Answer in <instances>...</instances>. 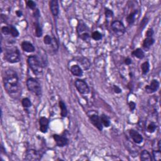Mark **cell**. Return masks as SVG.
<instances>
[{"mask_svg": "<svg viewBox=\"0 0 161 161\" xmlns=\"http://www.w3.org/2000/svg\"><path fill=\"white\" fill-rule=\"evenodd\" d=\"M100 119L104 126L109 127L110 126V120L108 116L105 115V114H102L100 116Z\"/></svg>", "mask_w": 161, "mask_h": 161, "instance_id": "cell-24", "label": "cell"}, {"mask_svg": "<svg viewBox=\"0 0 161 161\" xmlns=\"http://www.w3.org/2000/svg\"><path fill=\"white\" fill-rule=\"evenodd\" d=\"M157 129V125L154 123H150L149 125L147 126V131L150 133H152L155 132Z\"/></svg>", "mask_w": 161, "mask_h": 161, "instance_id": "cell-31", "label": "cell"}, {"mask_svg": "<svg viewBox=\"0 0 161 161\" xmlns=\"http://www.w3.org/2000/svg\"><path fill=\"white\" fill-rule=\"evenodd\" d=\"M154 42H155V40L153 37H146L143 41V48L145 50H149L150 47L154 44Z\"/></svg>", "mask_w": 161, "mask_h": 161, "instance_id": "cell-18", "label": "cell"}, {"mask_svg": "<svg viewBox=\"0 0 161 161\" xmlns=\"http://www.w3.org/2000/svg\"><path fill=\"white\" fill-rule=\"evenodd\" d=\"M52 38L49 35H47L44 37L43 38V42H44L45 44L46 45H50L52 43Z\"/></svg>", "mask_w": 161, "mask_h": 161, "instance_id": "cell-34", "label": "cell"}, {"mask_svg": "<svg viewBox=\"0 0 161 161\" xmlns=\"http://www.w3.org/2000/svg\"><path fill=\"white\" fill-rule=\"evenodd\" d=\"M59 106L60 109V115H61L62 118H66V117L68 116V112L65 103L63 101L60 100L59 102Z\"/></svg>", "mask_w": 161, "mask_h": 161, "instance_id": "cell-19", "label": "cell"}, {"mask_svg": "<svg viewBox=\"0 0 161 161\" xmlns=\"http://www.w3.org/2000/svg\"><path fill=\"white\" fill-rule=\"evenodd\" d=\"M4 59L9 63H17L19 62L21 59V53L17 47L7 49L5 52Z\"/></svg>", "mask_w": 161, "mask_h": 161, "instance_id": "cell-3", "label": "cell"}, {"mask_svg": "<svg viewBox=\"0 0 161 161\" xmlns=\"http://www.w3.org/2000/svg\"><path fill=\"white\" fill-rule=\"evenodd\" d=\"M111 28L114 33L117 36H122L125 34L126 31L125 25L119 20H115V21L112 22V24H111Z\"/></svg>", "mask_w": 161, "mask_h": 161, "instance_id": "cell-6", "label": "cell"}, {"mask_svg": "<svg viewBox=\"0 0 161 161\" xmlns=\"http://www.w3.org/2000/svg\"><path fill=\"white\" fill-rule=\"evenodd\" d=\"M9 26H10V35H11L13 37H14V38L18 37L20 35V33L18 32V30H17V28L12 25H10Z\"/></svg>", "mask_w": 161, "mask_h": 161, "instance_id": "cell-27", "label": "cell"}, {"mask_svg": "<svg viewBox=\"0 0 161 161\" xmlns=\"http://www.w3.org/2000/svg\"><path fill=\"white\" fill-rule=\"evenodd\" d=\"M1 32L5 35H10V26H5L1 28Z\"/></svg>", "mask_w": 161, "mask_h": 161, "instance_id": "cell-35", "label": "cell"}, {"mask_svg": "<svg viewBox=\"0 0 161 161\" xmlns=\"http://www.w3.org/2000/svg\"><path fill=\"white\" fill-rule=\"evenodd\" d=\"M132 54L134 57H135L138 58L139 59H143L144 58V57H145V53H144L143 50L140 48L134 50L132 52Z\"/></svg>", "mask_w": 161, "mask_h": 161, "instance_id": "cell-21", "label": "cell"}, {"mask_svg": "<svg viewBox=\"0 0 161 161\" xmlns=\"http://www.w3.org/2000/svg\"><path fill=\"white\" fill-rule=\"evenodd\" d=\"M49 7L53 16H57L59 13V2L57 0H52L49 2Z\"/></svg>", "mask_w": 161, "mask_h": 161, "instance_id": "cell-13", "label": "cell"}, {"mask_svg": "<svg viewBox=\"0 0 161 161\" xmlns=\"http://www.w3.org/2000/svg\"><path fill=\"white\" fill-rule=\"evenodd\" d=\"M140 160L142 161H151L152 160V157L148 150H143L140 153Z\"/></svg>", "mask_w": 161, "mask_h": 161, "instance_id": "cell-20", "label": "cell"}, {"mask_svg": "<svg viewBox=\"0 0 161 161\" xmlns=\"http://www.w3.org/2000/svg\"><path fill=\"white\" fill-rule=\"evenodd\" d=\"M89 120L93 125L99 131L103 130V125L101 123V121L100 117L98 115H96V114H93V115L89 116Z\"/></svg>", "mask_w": 161, "mask_h": 161, "instance_id": "cell-9", "label": "cell"}, {"mask_svg": "<svg viewBox=\"0 0 161 161\" xmlns=\"http://www.w3.org/2000/svg\"><path fill=\"white\" fill-rule=\"evenodd\" d=\"M137 14V10H135L133 12L130 13V14L126 16V22H128L129 25H132L135 22L136 15Z\"/></svg>", "mask_w": 161, "mask_h": 161, "instance_id": "cell-23", "label": "cell"}, {"mask_svg": "<svg viewBox=\"0 0 161 161\" xmlns=\"http://www.w3.org/2000/svg\"><path fill=\"white\" fill-rule=\"evenodd\" d=\"M77 61H78L80 65H81L82 68L87 70H88L90 67H91V63L89 62V60L86 58V57H79L78 59H77Z\"/></svg>", "mask_w": 161, "mask_h": 161, "instance_id": "cell-17", "label": "cell"}, {"mask_svg": "<svg viewBox=\"0 0 161 161\" xmlns=\"http://www.w3.org/2000/svg\"><path fill=\"white\" fill-rule=\"evenodd\" d=\"M153 35H154V30L152 28H149L147 30V31L145 33L146 37H152Z\"/></svg>", "mask_w": 161, "mask_h": 161, "instance_id": "cell-36", "label": "cell"}, {"mask_svg": "<svg viewBox=\"0 0 161 161\" xmlns=\"http://www.w3.org/2000/svg\"><path fill=\"white\" fill-rule=\"evenodd\" d=\"M152 156L154 160H160L161 159V152L160 150H153Z\"/></svg>", "mask_w": 161, "mask_h": 161, "instance_id": "cell-29", "label": "cell"}, {"mask_svg": "<svg viewBox=\"0 0 161 161\" xmlns=\"http://www.w3.org/2000/svg\"><path fill=\"white\" fill-rule=\"evenodd\" d=\"M21 47L22 49L26 52L28 53H31L35 51V47L31 42H28V41H23L21 43Z\"/></svg>", "mask_w": 161, "mask_h": 161, "instance_id": "cell-15", "label": "cell"}, {"mask_svg": "<svg viewBox=\"0 0 161 161\" xmlns=\"http://www.w3.org/2000/svg\"><path fill=\"white\" fill-rule=\"evenodd\" d=\"M89 28L83 20H80L77 26V32L80 39L86 41L90 38Z\"/></svg>", "mask_w": 161, "mask_h": 161, "instance_id": "cell-5", "label": "cell"}, {"mask_svg": "<svg viewBox=\"0 0 161 161\" xmlns=\"http://www.w3.org/2000/svg\"><path fill=\"white\" fill-rule=\"evenodd\" d=\"M91 37L96 41H99L102 39V34L98 31H95L92 33Z\"/></svg>", "mask_w": 161, "mask_h": 161, "instance_id": "cell-28", "label": "cell"}, {"mask_svg": "<svg viewBox=\"0 0 161 161\" xmlns=\"http://www.w3.org/2000/svg\"><path fill=\"white\" fill-rule=\"evenodd\" d=\"M160 86L159 82L157 79H153L150 82L149 85H147L145 87V91L149 94H152L155 93L158 90Z\"/></svg>", "mask_w": 161, "mask_h": 161, "instance_id": "cell-11", "label": "cell"}, {"mask_svg": "<svg viewBox=\"0 0 161 161\" xmlns=\"http://www.w3.org/2000/svg\"><path fill=\"white\" fill-rule=\"evenodd\" d=\"M70 72L74 76L81 77L83 74V70L82 68L78 65H73L70 68Z\"/></svg>", "mask_w": 161, "mask_h": 161, "instance_id": "cell-16", "label": "cell"}, {"mask_svg": "<svg viewBox=\"0 0 161 161\" xmlns=\"http://www.w3.org/2000/svg\"><path fill=\"white\" fill-rule=\"evenodd\" d=\"M53 138L54 139L57 145L59 147H63L68 144V139L64 135H59L58 134H54L53 135Z\"/></svg>", "mask_w": 161, "mask_h": 161, "instance_id": "cell-10", "label": "cell"}, {"mask_svg": "<svg viewBox=\"0 0 161 161\" xmlns=\"http://www.w3.org/2000/svg\"><path fill=\"white\" fill-rule=\"evenodd\" d=\"M29 68L35 75H39L43 72V64L40 59L35 55H30L27 59Z\"/></svg>", "mask_w": 161, "mask_h": 161, "instance_id": "cell-2", "label": "cell"}, {"mask_svg": "<svg viewBox=\"0 0 161 161\" xmlns=\"http://www.w3.org/2000/svg\"><path fill=\"white\" fill-rule=\"evenodd\" d=\"M105 16H106V17L107 18H112L113 15H114V13H113L112 10L109 9V8H105Z\"/></svg>", "mask_w": 161, "mask_h": 161, "instance_id": "cell-32", "label": "cell"}, {"mask_svg": "<svg viewBox=\"0 0 161 161\" xmlns=\"http://www.w3.org/2000/svg\"><path fill=\"white\" fill-rule=\"evenodd\" d=\"M141 69H142V74L144 75H146L149 72L150 70V64L148 61H145L142 63L141 66Z\"/></svg>", "mask_w": 161, "mask_h": 161, "instance_id": "cell-25", "label": "cell"}, {"mask_svg": "<svg viewBox=\"0 0 161 161\" xmlns=\"http://www.w3.org/2000/svg\"><path fill=\"white\" fill-rule=\"evenodd\" d=\"M113 91L116 94H120V93H122V89H121L120 87H118V86H116V85L113 86Z\"/></svg>", "mask_w": 161, "mask_h": 161, "instance_id": "cell-38", "label": "cell"}, {"mask_svg": "<svg viewBox=\"0 0 161 161\" xmlns=\"http://www.w3.org/2000/svg\"><path fill=\"white\" fill-rule=\"evenodd\" d=\"M40 152L34 149H28L26 151L24 159L26 160H39L42 158Z\"/></svg>", "mask_w": 161, "mask_h": 161, "instance_id": "cell-8", "label": "cell"}, {"mask_svg": "<svg viewBox=\"0 0 161 161\" xmlns=\"http://www.w3.org/2000/svg\"><path fill=\"white\" fill-rule=\"evenodd\" d=\"M35 36L37 37L40 38L41 37L43 34L42 28L40 26V23L39 22V20H37V22L35 23Z\"/></svg>", "mask_w": 161, "mask_h": 161, "instance_id": "cell-22", "label": "cell"}, {"mask_svg": "<svg viewBox=\"0 0 161 161\" xmlns=\"http://www.w3.org/2000/svg\"><path fill=\"white\" fill-rule=\"evenodd\" d=\"M50 45H51L52 49L54 50V51H57V50L59 49V43L57 40V39L55 37L52 38V43Z\"/></svg>", "mask_w": 161, "mask_h": 161, "instance_id": "cell-30", "label": "cell"}, {"mask_svg": "<svg viewBox=\"0 0 161 161\" xmlns=\"http://www.w3.org/2000/svg\"><path fill=\"white\" fill-rule=\"evenodd\" d=\"M74 85L78 92L82 95H86L89 93V88L85 80L78 79L75 80Z\"/></svg>", "mask_w": 161, "mask_h": 161, "instance_id": "cell-7", "label": "cell"}, {"mask_svg": "<svg viewBox=\"0 0 161 161\" xmlns=\"http://www.w3.org/2000/svg\"><path fill=\"white\" fill-rule=\"evenodd\" d=\"M26 87L29 91L33 93L37 96L42 95V87L39 80L33 78H30L26 80Z\"/></svg>", "mask_w": 161, "mask_h": 161, "instance_id": "cell-4", "label": "cell"}, {"mask_svg": "<svg viewBox=\"0 0 161 161\" xmlns=\"http://www.w3.org/2000/svg\"><path fill=\"white\" fill-rule=\"evenodd\" d=\"M4 88L9 95L14 94L19 89V79L16 72L12 69L6 70L3 77Z\"/></svg>", "mask_w": 161, "mask_h": 161, "instance_id": "cell-1", "label": "cell"}, {"mask_svg": "<svg viewBox=\"0 0 161 161\" xmlns=\"http://www.w3.org/2000/svg\"><path fill=\"white\" fill-rule=\"evenodd\" d=\"M33 16H34V17L37 19V20H39L40 16V13L38 9H36L34 10V12H33Z\"/></svg>", "mask_w": 161, "mask_h": 161, "instance_id": "cell-39", "label": "cell"}, {"mask_svg": "<svg viewBox=\"0 0 161 161\" xmlns=\"http://www.w3.org/2000/svg\"><path fill=\"white\" fill-rule=\"evenodd\" d=\"M22 105L23 108H30V107H31V106H32L31 100H30L28 98H23L22 100Z\"/></svg>", "mask_w": 161, "mask_h": 161, "instance_id": "cell-26", "label": "cell"}, {"mask_svg": "<svg viewBox=\"0 0 161 161\" xmlns=\"http://www.w3.org/2000/svg\"><path fill=\"white\" fill-rule=\"evenodd\" d=\"M26 6L27 7L31 9H35L36 8V3L35 1H32V0H29L26 2Z\"/></svg>", "mask_w": 161, "mask_h": 161, "instance_id": "cell-33", "label": "cell"}, {"mask_svg": "<svg viewBox=\"0 0 161 161\" xmlns=\"http://www.w3.org/2000/svg\"><path fill=\"white\" fill-rule=\"evenodd\" d=\"M125 64L126 65H127V66H129V65H130L132 63V59H130L129 57H127V58H126L125 59Z\"/></svg>", "mask_w": 161, "mask_h": 161, "instance_id": "cell-40", "label": "cell"}, {"mask_svg": "<svg viewBox=\"0 0 161 161\" xmlns=\"http://www.w3.org/2000/svg\"><path fill=\"white\" fill-rule=\"evenodd\" d=\"M40 131L43 133L47 132L49 125V120L45 117H41L39 120Z\"/></svg>", "mask_w": 161, "mask_h": 161, "instance_id": "cell-14", "label": "cell"}, {"mask_svg": "<svg viewBox=\"0 0 161 161\" xmlns=\"http://www.w3.org/2000/svg\"><path fill=\"white\" fill-rule=\"evenodd\" d=\"M16 15L18 17H21V16L23 15V13L21 10H17V11L16 12Z\"/></svg>", "mask_w": 161, "mask_h": 161, "instance_id": "cell-41", "label": "cell"}, {"mask_svg": "<svg viewBox=\"0 0 161 161\" xmlns=\"http://www.w3.org/2000/svg\"><path fill=\"white\" fill-rule=\"evenodd\" d=\"M129 108L131 112H133V111L135 110V109L136 108V104L133 101H130L129 103Z\"/></svg>", "mask_w": 161, "mask_h": 161, "instance_id": "cell-37", "label": "cell"}, {"mask_svg": "<svg viewBox=\"0 0 161 161\" xmlns=\"http://www.w3.org/2000/svg\"><path fill=\"white\" fill-rule=\"evenodd\" d=\"M129 133L130 137L132 138V139L133 140V141L135 143L137 144H140L143 142V138L142 135L140 134L137 131L132 129L129 131Z\"/></svg>", "mask_w": 161, "mask_h": 161, "instance_id": "cell-12", "label": "cell"}]
</instances>
